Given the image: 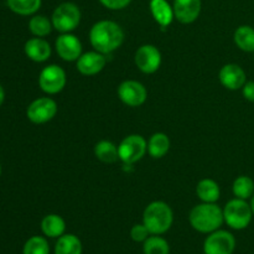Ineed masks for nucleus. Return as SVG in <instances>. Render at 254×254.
<instances>
[{"instance_id":"obj_1","label":"nucleus","mask_w":254,"mask_h":254,"mask_svg":"<svg viewBox=\"0 0 254 254\" xmlns=\"http://www.w3.org/2000/svg\"><path fill=\"white\" fill-rule=\"evenodd\" d=\"M89 41L96 51L108 55L122 46L124 41V31L117 22L101 20L91 27Z\"/></svg>"},{"instance_id":"obj_2","label":"nucleus","mask_w":254,"mask_h":254,"mask_svg":"<svg viewBox=\"0 0 254 254\" xmlns=\"http://www.w3.org/2000/svg\"><path fill=\"white\" fill-rule=\"evenodd\" d=\"M189 221L193 230L201 233H212L225 222L223 210L216 203L202 202L196 205L189 215Z\"/></svg>"},{"instance_id":"obj_3","label":"nucleus","mask_w":254,"mask_h":254,"mask_svg":"<svg viewBox=\"0 0 254 254\" xmlns=\"http://www.w3.org/2000/svg\"><path fill=\"white\" fill-rule=\"evenodd\" d=\"M174 213L170 206L163 201L149 203L143 213V223L150 235H163L173 226Z\"/></svg>"},{"instance_id":"obj_4","label":"nucleus","mask_w":254,"mask_h":254,"mask_svg":"<svg viewBox=\"0 0 254 254\" xmlns=\"http://www.w3.org/2000/svg\"><path fill=\"white\" fill-rule=\"evenodd\" d=\"M253 212L252 207L247 200L242 198H233L226 203L223 208V218L225 222L233 230H245L250 226L252 221Z\"/></svg>"},{"instance_id":"obj_5","label":"nucleus","mask_w":254,"mask_h":254,"mask_svg":"<svg viewBox=\"0 0 254 254\" xmlns=\"http://www.w3.org/2000/svg\"><path fill=\"white\" fill-rule=\"evenodd\" d=\"M51 21L54 29L61 34L73 31L81 21L79 7L73 2H62L52 12Z\"/></svg>"},{"instance_id":"obj_6","label":"nucleus","mask_w":254,"mask_h":254,"mask_svg":"<svg viewBox=\"0 0 254 254\" xmlns=\"http://www.w3.org/2000/svg\"><path fill=\"white\" fill-rule=\"evenodd\" d=\"M148 151V143L139 134H131L126 136L118 145L119 159L127 165L141 160Z\"/></svg>"},{"instance_id":"obj_7","label":"nucleus","mask_w":254,"mask_h":254,"mask_svg":"<svg viewBox=\"0 0 254 254\" xmlns=\"http://www.w3.org/2000/svg\"><path fill=\"white\" fill-rule=\"evenodd\" d=\"M66 72L59 64H49L45 67L39 76V86L45 93H60L66 86Z\"/></svg>"},{"instance_id":"obj_8","label":"nucleus","mask_w":254,"mask_h":254,"mask_svg":"<svg viewBox=\"0 0 254 254\" xmlns=\"http://www.w3.org/2000/svg\"><path fill=\"white\" fill-rule=\"evenodd\" d=\"M236 248L235 236L227 231H215L210 233L203 243L205 254H232Z\"/></svg>"},{"instance_id":"obj_9","label":"nucleus","mask_w":254,"mask_h":254,"mask_svg":"<svg viewBox=\"0 0 254 254\" xmlns=\"http://www.w3.org/2000/svg\"><path fill=\"white\" fill-rule=\"evenodd\" d=\"M57 113V103L52 98L42 97L35 99L27 107V118L35 124H44L54 119Z\"/></svg>"},{"instance_id":"obj_10","label":"nucleus","mask_w":254,"mask_h":254,"mask_svg":"<svg viewBox=\"0 0 254 254\" xmlns=\"http://www.w3.org/2000/svg\"><path fill=\"white\" fill-rule=\"evenodd\" d=\"M118 97L128 107H140L148 98V92L143 83L134 79H127L118 87Z\"/></svg>"},{"instance_id":"obj_11","label":"nucleus","mask_w":254,"mask_h":254,"mask_svg":"<svg viewBox=\"0 0 254 254\" xmlns=\"http://www.w3.org/2000/svg\"><path fill=\"white\" fill-rule=\"evenodd\" d=\"M134 62L143 73H154L161 64V54L154 45H143L136 50Z\"/></svg>"},{"instance_id":"obj_12","label":"nucleus","mask_w":254,"mask_h":254,"mask_svg":"<svg viewBox=\"0 0 254 254\" xmlns=\"http://www.w3.org/2000/svg\"><path fill=\"white\" fill-rule=\"evenodd\" d=\"M55 49H56L57 55L64 61H77L82 55L81 41L78 40V37L72 35L71 32L60 35L55 42Z\"/></svg>"},{"instance_id":"obj_13","label":"nucleus","mask_w":254,"mask_h":254,"mask_svg":"<svg viewBox=\"0 0 254 254\" xmlns=\"http://www.w3.org/2000/svg\"><path fill=\"white\" fill-rule=\"evenodd\" d=\"M220 82L225 88L231 89V91H237L242 88L247 82V76L246 72L240 64H227L220 69Z\"/></svg>"},{"instance_id":"obj_14","label":"nucleus","mask_w":254,"mask_h":254,"mask_svg":"<svg viewBox=\"0 0 254 254\" xmlns=\"http://www.w3.org/2000/svg\"><path fill=\"white\" fill-rule=\"evenodd\" d=\"M107 59L103 54L98 51H89L82 54L77 60V69L83 76H94L104 68Z\"/></svg>"},{"instance_id":"obj_15","label":"nucleus","mask_w":254,"mask_h":254,"mask_svg":"<svg viewBox=\"0 0 254 254\" xmlns=\"http://www.w3.org/2000/svg\"><path fill=\"white\" fill-rule=\"evenodd\" d=\"M174 15L181 24H191L201 12V0H175Z\"/></svg>"},{"instance_id":"obj_16","label":"nucleus","mask_w":254,"mask_h":254,"mask_svg":"<svg viewBox=\"0 0 254 254\" xmlns=\"http://www.w3.org/2000/svg\"><path fill=\"white\" fill-rule=\"evenodd\" d=\"M24 50L26 56L35 62H45L51 56V46L42 37L27 40Z\"/></svg>"},{"instance_id":"obj_17","label":"nucleus","mask_w":254,"mask_h":254,"mask_svg":"<svg viewBox=\"0 0 254 254\" xmlns=\"http://www.w3.org/2000/svg\"><path fill=\"white\" fill-rule=\"evenodd\" d=\"M150 11L161 27L169 26L175 17L174 9L166 0H150Z\"/></svg>"},{"instance_id":"obj_18","label":"nucleus","mask_w":254,"mask_h":254,"mask_svg":"<svg viewBox=\"0 0 254 254\" xmlns=\"http://www.w3.org/2000/svg\"><path fill=\"white\" fill-rule=\"evenodd\" d=\"M41 231L46 237L60 238L62 235H64L66 222L61 216L51 213V215L45 216L44 220L41 221Z\"/></svg>"},{"instance_id":"obj_19","label":"nucleus","mask_w":254,"mask_h":254,"mask_svg":"<svg viewBox=\"0 0 254 254\" xmlns=\"http://www.w3.org/2000/svg\"><path fill=\"white\" fill-rule=\"evenodd\" d=\"M196 193L202 202L215 203L220 198L221 190L218 184L212 179H202L196 186Z\"/></svg>"},{"instance_id":"obj_20","label":"nucleus","mask_w":254,"mask_h":254,"mask_svg":"<svg viewBox=\"0 0 254 254\" xmlns=\"http://www.w3.org/2000/svg\"><path fill=\"white\" fill-rule=\"evenodd\" d=\"M170 149V139L164 133H155L148 141V153L151 158L161 159Z\"/></svg>"},{"instance_id":"obj_21","label":"nucleus","mask_w":254,"mask_h":254,"mask_svg":"<svg viewBox=\"0 0 254 254\" xmlns=\"http://www.w3.org/2000/svg\"><path fill=\"white\" fill-rule=\"evenodd\" d=\"M94 155L106 164H113L119 159L118 146L109 140H101L94 146Z\"/></svg>"},{"instance_id":"obj_22","label":"nucleus","mask_w":254,"mask_h":254,"mask_svg":"<svg viewBox=\"0 0 254 254\" xmlns=\"http://www.w3.org/2000/svg\"><path fill=\"white\" fill-rule=\"evenodd\" d=\"M235 44L245 52H254V29L250 25L237 27L233 35Z\"/></svg>"},{"instance_id":"obj_23","label":"nucleus","mask_w":254,"mask_h":254,"mask_svg":"<svg viewBox=\"0 0 254 254\" xmlns=\"http://www.w3.org/2000/svg\"><path fill=\"white\" fill-rule=\"evenodd\" d=\"M55 254H82V243L74 235H62L55 246Z\"/></svg>"},{"instance_id":"obj_24","label":"nucleus","mask_w":254,"mask_h":254,"mask_svg":"<svg viewBox=\"0 0 254 254\" xmlns=\"http://www.w3.org/2000/svg\"><path fill=\"white\" fill-rule=\"evenodd\" d=\"M233 195L237 198H242V200H248L253 196L254 193V181L250 176H238L235 181H233L232 186Z\"/></svg>"},{"instance_id":"obj_25","label":"nucleus","mask_w":254,"mask_h":254,"mask_svg":"<svg viewBox=\"0 0 254 254\" xmlns=\"http://www.w3.org/2000/svg\"><path fill=\"white\" fill-rule=\"evenodd\" d=\"M29 29L31 34L36 37H45L51 34L54 25L51 20H49L44 15H35L29 21Z\"/></svg>"},{"instance_id":"obj_26","label":"nucleus","mask_w":254,"mask_h":254,"mask_svg":"<svg viewBox=\"0 0 254 254\" xmlns=\"http://www.w3.org/2000/svg\"><path fill=\"white\" fill-rule=\"evenodd\" d=\"M11 11L19 15H32L41 6V0H6Z\"/></svg>"},{"instance_id":"obj_27","label":"nucleus","mask_w":254,"mask_h":254,"mask_svg":"<svg viewBox=\"0 0 254 254\" xmlns=\"http://www.w3.org/2000/svg\"><path fill=\"white\" fill-rule=\"evenodd\" d=\"M144 254H169L170 253V246L168 241L158 235H153L151 237L146 238L143 246Z\"/></svg>"},{"instance_id":"obj_28","label":"nucleus","mask_w":254,"mask_h":254,"mask_svg":"<svg viewBox=\"0 0 254 254\" xmlns=\"http://www.w3.org/2000/svg\"><path fill=\"white\" fill-rule=\"evenodd\" d=\"M22 254H50V246L46 238L34 236L26 241Z\"/></svg>"},{"instance_id":"obj_29","label":"nucleus","mask_w":254,"mask_h":254,"mask_svg":"<svg viewBox=\"0 0 254 254\" xmlns=\"http://www.w3.org/2000/svg\"><path fill=\"white\" fill-rule=\"evenodd\" d=\"M150 232L145 227L144 223L141 225H134L130 230V237L134 242H145Z\"/></svg>"},{"instance_id":"obj_30","label":"nucleus","mask_w":254,"mask_h":254,"mask_svg":"<svg viewBox=\"0 0 254 254\" xmlns=\"http://www.w3.org/2000/svg\"><path fill=\"white\" fill-rule=\"evenodd\" d=\"M103 6L111 10H121L128 6L131 0H99Z\"/></svg>"},{"instance_id":"obj_31","label":"nucleus","mask_w":254,"mask_h":254,"mask_svg":"<svg viewBox=\"0 0 254 254\" xmlns=\"http://www.w3.org/2000/svg\"><path fill=\"white\" fill-rule=\"evenodd\" d=\"M242 93L247 101L254 102V81L246 82L245 86L242 87Z\"/></svg>"},{"instance_id":"obj_32","label":"nucleus","mask_w":254,"mask_h":254,"mask_svg":"<svg viewBox=\"0 0 254 254\" xmlns=\"http://www.w3.org/2000/svg\"><path fill=\"white\" fill-rule=\"evenodd\" d=\"M4 98H5V92H4V88H2V87L0 86V106H1L2 102H4Z\"/></svg>"},{"instance_id":"obj_33","label":"nucleus","mask_w":254,"mask_h":254,"mask_svg":"<svg viewBox=\"0 0 254 254\" xmlns=\"http://www.w3.org/2000/svg\"><path fill=\"white\" fill-rule=\"evenodd\" d=\"M251 207H252V212H253V216H254V193H253V196L252 197H251Z\"/></svg>"},{"instance_id":"obj_34","label":"nucleus","mask_w":254,"mask_h":254,"mask_svg":"<svg viewBox=\"0 0 254 254\" xmlns=\"http://www.w3.org/2000/svg\"><path fill=\"white\" fill-rule=\"evenodd\" d=\"M0 175H1V166H0Z\"/></svg>"}]
</instances>
